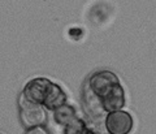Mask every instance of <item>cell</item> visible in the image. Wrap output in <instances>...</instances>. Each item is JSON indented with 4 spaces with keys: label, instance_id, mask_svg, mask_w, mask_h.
<instances>
[{
    "label": "cell",
    "instance_id": "obj_10",
    "mask_svg": "<svg viewBox=\"0 0 156 134\" xmlns=\"http://www.w3.org/2000/svg\"><path fill=\"white\" fill-rule=\"evenodd\" d=\"M81 134H105V133H103L100 129H98L96 126H89L87 125V128Z\"/></svg>",
    "mask_w": 156,
    "mask_h": 134
},
{
    "label": "cell",
    "instance_id": "obj_4",
    "mask_svg": "<svg viewBox=\"0 0 156 134\" xmlns=\"http://www.w3.org/2000/svg\"><path fill=\"white\" fill-rule=\"evenodd\" d=\"M133 125V117L124 110L107 113L104 118V126L108 134H129Z\"/></svg>",
    "mask_w": 156,
    "mask_h": 134
},
{
    "label": "cell",
    "instance_id": "obj_5",
    "mask_svg": "<svg viewBox=\"0 0 156 134\" xmlns=\"http://www.w3.org/2000/svg\"><path fill=\"white\" fill-rule=\"evenodd\" d=\"M66 103V94L62 89L57 85V83L53 82V86H52V90L48 95L47 100L43 104V107L46 108L48 111H55L57 110L58 107H61L62 104Z\"/></svg>",
    "mask_w": 156,
    "mask_h": 134
},
{
    "label": "cell",
    "instance_id": "obj_9",
    "mask_svg": "<svg viewBox=\"0 0 156 134\" xmlns=\"http://www.w3.org/2000/svg\"><path fill=\"white\" fill-rule=\"evenodd\" d=\"M25 134H50V132L46 129V126H35V128L26 129Z\"/></svg>",
    "mask_w": 156,
    "mask_h": 134
},
{
    "label": "cell",
    "instance_id": "obj_3",
    "mask_svg": "<svg viewBox=\"0 0 156 134\" xmlns=\"http://www.w3.org/2000/svg\"><path fill=\"white\" fill-rule=\"evenodd\" d=\"M52 86H53V82L50 81L48 78L38 77V78H34L31 81H29L25 85V87H23L21 94L29 102L43 106L52 90Z\"/></svg>",
    "mask_w": 156,
    "mask_h": 134
},
{
    "label": "cell",
    "instance_id": "obj_2",
    "mask_svg": "<svg viewBox=\"0 0 156 134\" xmlns=\"http://www.w3.org/2000/svg\"><path fill=\"white\" fill-rule=\"evenodd\" d=\"M18 110H20V120H21V124L25 129L46 125L47 122L46 108L41 106V104L29 102L22 94L18 100Z\"/></svg>",
    "mask_w": 156,
    "mask_h": 134
},
{
    "label": "cell",
    "instance_id": "obj_8",
    "mask_svg": "<svg viewBox=\"0 0 156 134\" xmlns=\"http://www.w3.org/2000/svg\"><path fill=\"white\" fill-rule=\"evenodd\" d=\"M86 128H87V122L83 118L77 116L76 118H73L70 122H68L61 129H62V134H81Z\"/></svg>",
    "mask_w": 156,
    "mask_h": 134
},
{
    "label": "cell",
    "instance_id": "obj_6",
    "mask_svg": "<svg viewBox=\"0 0 156 134\" xmlns=\"http://www.w3.org/2000/svg\"><path fill=\"white\" fill-rule=\"evenodd\" d=\"M83 103H85V107H86L87 112H89L94 118L100 117V116L104 113V110H103V107H101L99 99H98V98L94 95V94L90 91V89L87 87V85L85 86Z\"/></svg>",
    "mask_w": 156,
    "mask_h": 134
},
{
    "label": "cell",
    "instance_id": "obj_7",
    "mask_svg": "<svg viewBox=\"0 0 156 134\" xmlns=\"http://www.w3.org/2000/svg\"><path fill=\"white\" fill-rule=\"evenodd\" d=\"M77 117V113L74 107L70 106V104H62L61 107H58L57 110L53 111V120L57 124L58 126H65L68 122H70L73 118Z\"/></svg>",
    "mask_w": 156,
    "mask_h": 134
},
{
    "label": "cell",
    "instance_id": "obj_1",
    "mask_svg": "<svg viewBox=\"0 0 156 134\" xmlns=\"http://www.w3.org/2000/svg\"><path fill=\"white\" fill-rule=\"evenodd\" d=\"M87 87L99 99L105 113L120 111L125 107L126 99L124 87L121 86L119 77L111 71H99L91 74Z\"/></svg>",
    "mask_w": 156,
    "mask_h": 134
}]
</instances>
